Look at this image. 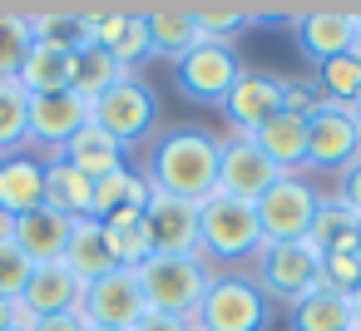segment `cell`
I'll return each mask as SVG.
<instances>
[{
    "label": "cell",
    "instance_id": "7",
    "mask_svg": "<svg viewBox=\"0 0 361 331\" xmlns=\"http://www.w3.org/2000/svg\"><path fill=\"white\" fill-rule=\"evenodd\" d=\"M317 203H322V188L307 178V173H282L252 208H257V227H262V242H297L312 232V218H317Z\"/></svg>",
    "mask_w": 361,
    "mask_h": 331
},
{
    "label": "cell",
    "instance_id": "19",
    "mask_svg": "<svg viewBox=\"0 0 361 331\" xmlns=\"http://www.w3.org/2000/svg\"><path fill=\"white\" fill-rule=\"evenodd\" d=\"M60 158L70 163V168H80L85 178H109V173H119V168H129V149L124 144H114L99 124H85L65 149H60Z\"/></svg>",
    "mask_w": 361,
    "mask_h": 331
},
{
    "label": "cell",
    "instance_id": "18",
    "mask_svg": "<svg viewBox=\"0 0 361 331\" xmlns=\"http://www.w3.org/2000/svg\"><path fill=\"white\" fill-rule=\"evenodd\" d=\"M20 301H25L35 316L80 311V301H85V282H80L65 262H45V267H35V272H30V282H25Z\"/></svg>",
    "mask_w": 361,
    "mask_h": 331
},
{
    "label": "cell",
    "instance_id": "30",
    "mask_svg": "<svg viewBox=\"0 0 361 331\" xmlns=\"http://www.w3.org/2000/svg\"><path fill=\"white\" fill-rule=\"evenodd\" d=\"M30 134V94L20 80H0V154H20Z\"/></svg>",
    "mask_w": 361,
    "mask_h": 331
},
{
    "label": "cell",
    "instance_id": "29",
    "mask_svg": "<svg viewBox=\"0 0 361 331\" xmlns=\"http://www.w3.org/2000/svg\"><path fill=\"white\" fill-rule=\"evenodd\" d=\"M104 242H109L114 267H144V262L154 257L144 213H119V218H109V223H104Z\"/></svg>",
    "mask_w": 361,
    "mask_h": 331
},
{
    "label": "cell",
    "instance_id": "37",
    "mask_svg": "<svg viewBox=\"0 0 361 331\" xmlns=\"http://www.w3.org/2000/svg\"><path fill=\"white\" fill-rule=\"evenodd\" d=\"M317 104H322L317 80H282V114H292V119H312Z\"/></svg>",
    "mask_w": 361,
    "mask_h": 331
},
{
    "label": "cell",
    "instance_id": "39",
    "mask_svg": "<svg viewBox=\"0 0 361 331\" xmlns=\"http://www.w3.org/2000/svg\"><path fill=\"white\" fill-rule=\"evenodd\" d=\"M134 331H198L188 316H169V311H144Z\"/></svg>",
    "mask_w": 361,
    "mask_h": 331
},
{
    "label": "cell",
    "instance_id": "28",
    "mask_svg": "<svg viewBox=\"0 0 361 331\" xmlns=\"http://www.w3.org/2000/svg\"><path fill=\"white\" fill-rule=\"evenodd\" d=\"M124 75H129V70H119L109 50H99V45H80V50H75V85H70V89H75L85 104H94V99H99L104 89H114Z\"/></svg>",
    "mask_w": 361,
    "mask_h": 331
},
{
    "label": "cell",
    "instance_id": "13",
    "mask_svg": "<svg viewBox=\"0 0 361 331\" xmlns=\"http://www.w3.org/2000/svg\"><path fill=\"white\" fill-rule=\"evenodd\" d=\"M292 35H297V50L312 65H326L336 55H351V45H356V11H346V6H302L297 20H292Z\"/></svg>",
    "mask_w": 361,
    "mask_h": 331
},
{
    "label": "cell",
    "instance_id": "5",
    "mask_svg": "<svg viewBox=\"0 0 361 331\" xmlns=\"http://www.w3.org/2000/svg\"><path fill=\"white\" fill-rule=\"evenodd\" d=\"M134 272H139L149 311H169V316H188V321H193V311H198V301L213 282V267L203 257H159L154 252Z\"/></svg>",
    "mask_w": 361,
    "mask_h": 331
},
{
    "label": "cell",
    "instance_id": "26",
    "mask_svg": "<svg viewBox=\"0 0 361 331\" xmlns=\"http://www.w3.org/2000/svg\"><path fill=\"white\" fill-rule=\"evenodd\" d=\"M60 262H65L80 282H94V277L114 272V257H109V242H104V223H99V218H80Z\"/></svg>",
    "mask_w": 361,
    "mask_h": 331
},
{
    "label": "cell",
    "instance_id": "46",
    "mask_svg": "<svg viewBox=\"0 0 361 331\" xmlns=\"http://www.w3.org/2000/svg\"><path fill=\"white\" fill-rule=\"evenodd\" d=\"M90 331H99V326H90Z\"/></svg>",
    "mask_w": 361,
    "mask_h": 331
},
{
    "label": "cell",
    "instance_id": "9",
    "mask_svg": "<svg viewBox=\"0 0 361 331\" xmlns=\"http://www.w3.org/2000/svg\"><path fill=\"white\" fill-rule=\"evenodd\" d=\"M144 311H149V301H144V287H139L134 267H114V272L85 282L80 316L90 326H99V331H134Z\"/></svg>",
    "mask_w": 361,
    "mask_h": 331
},
{
    "label": "cell",
    "instance_id": "4",
    "mask_svg": "<svg viewBox=\"0 0 361 331\" xmlns=\"http://www.w3.org/2000/svg\"><path fill=\"white\" fill-rule=\"evenodd\" d=\"M247 277L262 287V296L272 306H292L307 292H317V282H322V252L307 237H297V242H262L257 257L247 262Z\"/></svg>",
    "mask_w": 361,
    "mask_h": 331
},
{
    "label": "cell",
    "instance_id": "21",
    "mask_svg": "<svg viewBox=\"0 0 361 331\" xmlns=\"http://www.w3.org/2000/svg\"><path fill=\"white\" fill-rule=\"evenodd\" d=\"M45 208L65 213L70 223L90 218L94 213V178H85L65 158H45Z\"/></svg>",
    "mask_w": 361,
    "mask_h": 331
},
{
    "label": "cell",
    "instance_id": "45",
    "mask_svg": "<svg viewBox=\"0 0 361 331\" xmlns=\"http://www.w3.org/2000/svg\"><path fill=\"white\" fill-rule=\"evenodd\" d=\"M0 232H6V218H0Z\"/></svg>",
    "mask_w": 361,
    "mask_h": 331
},
{
    "label": "cell",
    "instance_id": "23",
    "mask_svg": "<svg viewBox=\"0 0 361 331\" xmlns=\"http://www.w3.org/2000/svg\"><path fill=\"white\" fill-rule=\"evenodd\" d=\"M307 242L326 257V252H346V247H361V213H351L336 193H322L317 203V218H312V232Z\"/></svg>",
    "mask_w": 361,
    "mask_h": 331
},
{
    "label": "cell",
    "instance_id": "25",
    "mask_svg": "<svg viewBox=\"0 0 361 331\" xmlns=\"http://www.w3.org/2000/svg\"><path fill=\"white\" fill-rule=\"evenodd\" d=\"M252 144H257L282 173H302V168H307V119L277 114L272 124H262V129L252 134Z\"/></svg>",
    "mask_w": 361,
    "mask_h": 331
},
{
    "label": "cell",
    "instance_id": "20",
    "mask_svg": "<svg viewBox=\"0 0 361 331\" xmlns=\"http://www.w3.org/2000/svg\"><path fill=\"white\" fill-rule=\"evenodd\" d=\"M144 25H149V45L159 60L178 65L203 35H198V20H193V6H154L144 11Z\"/></svg>",
    "mask_w": 361,
    "mask_h": 331
},
{
    "label": "cell",
    "instance_id": "22",
    "mask_svg": "<svg viewBox=\"0 0 361 331\" xmlns=\"http://www.w3.org/2000/svg\"><path fill=\"white\" fill-rule=\"evenodd\" d=\"M20 89L35 99V94H60L75 85V50H60V45H30L25 65H20Z\"/></svg>",
    "mask_w": 361,
    "mask_h": 331
},
{
    "label": "cell",
    "instance_id": "35",
    "mask_svg": "<svg viewBox=\"0 0 361 331\" xmlns=\"http://www.w3.org/2000/svg\"><path fill=\"white\" fill-rule=\"evenodd\" d=\"M317 287H326V292H336V296H351V292L361 287V247L326 252V257H322V282H317Z\"/></svg>",
    "mask_w": 361,
    "mask_h": 331
},
{
    "label": "cell",
    "instance_id": "32",
    "mask_svg": "<svg viewBox=\"0 0 361 331\" xmlns=\"http://www.w3.org/2000/svg\"><path fill=\"white\" fill-rule=\"evenodd\" d=\"M30 35H35V45H60V50L90 45L80 11H30Z\"/></svg>",
    "mask_w": 361,
    "mask_h": 331
},
{
    "label": "cell",
    "instance_id": "36",
    "mask_svg": "<svg viewBox=\"0 0 361 331\" xmlns=\"http://www.w3.org/2000/svg\"><path fill=\"white\" fill-rule=\"evenodd\" d=\"M30 272H35V262L0 232V301H20V292H25V282H30Z\"/></svg>",
    "mask_w": 361,
    "mask_h": 331
},
{
    "label": "cell",
    "instance_id": "40",
    "mask_svg": "<svg viewBox=\"0 0 361 331\" xmlns=\"http://www.w3.org/2000/svg\"><path fill=\"white\" fill-rule=\"evenodd\" d=\"M35 331H90V321L80 311H60V316H40Z\"/></svg>",
    "mask_w": 361,
    "mask_h": 331
},
{
    "label": "cell",
    "instance_id": "12",
    "mask_svg": "<svg viewBox=\"0 0 361 331\" xmlns=\"http://www.w3.org/2000/svg\"><path fill=\"white\" fill-rule=\"evenodd\" d=\"M90 124V104L75 94V89H60V94H35L30 99V134H25V149H40V158H60V149Z\"/></svg>",
    "mask_w": 361,
    "mask_h": 331
},
{
    "label": "cell",
    "instance_id": "16",
    "mask_svg": "<svg viewBox=\"0 0 361 331\" xmlns=\"http://www.w3.org/2000/svg\"><path fill=\"white\" fill-rule=\"evenodd\" d=\"M70 232H75V223L65 218V213H55V208H35V213H20V218H6V237L35 262V267H45V262H60L65 257V247H70Z\"/></svg>",
    "mask_w": 361,
    "mask_h": 331
},
{
    "label": "cell",
    "instance_id": "17",
    "mask_svg": "<svg viewBox=\"0 0 361 331\" xmlns=\"http://www.w3.org/2000/svg\"><path fill=\"white\" fill-rule=\"evenodd\" d=\"M45 203V158L0 154V218H20Z\"/></svg>",
    "mask_w": 361,
    "mask_h": 331
},
{
    "label": "cell",
    "instance_id": "31",
    "mask_svg": "<svg viewBox=\"0 0 361 331\" xmlns=\"http://www.w3.org/2000/svg\"><path fill=\"white\" fill-rule=\"evenodd\" d=\"M312 80H317V89H322V99L336 104V109H351V104L361 99V60H356V55H336V60L317 65Z\"/></svg>",
    "mask_w": 361,
    "mask_h": 331
},
{
    "label": "cell",
    "instance_id": "14",
    "mask_svg": "<svg viewBox=\"0 0 361 331\" xmlns=\"http://www.w3.org/2000/svg\"><path fill=\"white\" fill-rule=\"evenodd\" d=\"M282 178V168L252 144V139H238L228 134L223 139V158H218V193L238 198V203H257L272 183Z\"/></svg>",
    "mask_w": 361,
    "mask_h": 331
},
{
    "label": "cell",
    "instance_id": "38",
    "mask_svg": "<svg viewBox=\"0 0 361 331\" xmlns=\"http://www.w3.org/2000/svg\"><path fill=\"white\" fill-rule=\"evenodd\" d=\"M336 198H341L351 213H361V158H356V163L336 178Z\"/></svg>",
    "mask_w": 361,
    "mask_h": 331
},
{
    "label": "cell",
    "instance_id": "2",
    "mask_svg": "<svg viewBox=\"0 0 361 331\" xmlns=\"http://www.w3.org/2000/svg\"><path fill=\"white\" fill-rule=\"evenodd\" d=\"M262 247V227H257V208L238 203L228 193H213L198 203V252L213 272H238L257 257Z\"/></svg>",
    "mask_w": 361,
    "mask_h": 331
},
{
    "label": "cell",
    "instance_id": "8",
    "mask_svg": "<svg viewBox=\"0 0 361 331\" xmlns=\"http://www.w3.org/2000/svg\"><path fill=\"white\" fill-rule=\"evenodd\" d=\"M243 70H247V65L238 60L233 45L198 40V45L173 65V85H178L183 99H193V104H203V109H223V99H228V89L238 85Z\"/></svg>",
    "mask_w": 361,
    "mask_h": 331
},
{
    "label": "cell",
    "instance_id": "24",
    "mask_svg": "<svg viewBox=\"0 0 361 331\" xmlns=\"http://www.w3.org/2000/svg\"><path fill=\"white\" fill-rule=\"evenodd\" d=\"M149 178H144V168H119V173H109V178H99L94 183V213L90 218H99V223H109V218H119V213H144L149 208Z\"/></svg>",
    "mask_w": 361,
    "mask_h": 331
},
{
    "label": "cell",
    "instance_id": "44",
    "mask_svg": "<svg viewBox=\"0 0 361 331\" xmlns=\"http://www.w3.org/2000/svg\"><path fill=\"white\" fill-rule=\"evenodd\" d=\"M351 55L361 60V11H356V45H351Z\"/></svg>",
    "mask_w": 361,
    "mask_h": 331
},
{
    "label": "cell",
    "instance_id": "6",
    "mask_svg": "<svg viewBox=\"0 0 361 331\" xmlns=\"http://www.w3.org/2000/svg\"><path fill=\"white\" fill-rule=\"evenodd\" d=\"M90 124H99L114 144L139 149L154 129H159V94L149 89L144 75H124L114 89H104L90 104Z\"/></svg>",
    "mask_w": 361,
    "mask_h": 331
},
{
    "label": "cell",
    "instance_id": "41",
    "mask_svg": "<svg viewBox=\"0 0 361 331\" xmlns=\"http://www.w3.org/2000/svg\"><path fill=\"white\" fill-rule=\"evenodd\" d=\"M346 301H351V321H356V331H361V287H356Z\"/></svg>",
    "mask_w": 361,
    "mask_h": 331
},
{
    "label": "cell",
    "instance_id": "1",
    "mask_svg": "<svg viewBox=\"0 0 361 331\" xmlns=\"http://www.w3.org/2000/svg\"><path fill=\"white\" fill-rule=\"evenodd\" d=\"M218 158H223L218 134H208L198 124H178V129L154 139V149L144 158V178H149L154 193L203 203V198L218 193Z\"/></svg>",
    "mask_w": 361,
    "mask_h": 331
},
{
    "label": "cell",
    "instance_id": "3",
    "mask_svg": "<svg viewBox=\"0 0 361 331\" xmlns=\"http://www.w3.org/2000/svg\"><path fill=\"white\" fill-rule=\"evenodd\" d=\"M272 311L277 306L262 296V287L247 272H213V282L193 311V326L198 331H267Z\"/></svg>",
    "mask_w": 361,
    "mask_h": 331
},
{
    "label": "cell",
    "instance_id": "27",
    "mask_svg": "<svg viewBox=\"0 0 361 331\" xmlns=\"http://www.w3.org/2000/svg\"><path fill=\"white\" fill-rule=\"evenodd\" d=\"M287 316H292V331H356L351 301L336 296V292H326V287H317L302 301H292Z\"/></svg>",
    "mask_w": 361,
    "mask_h": 331
},
{
    "label": "cell",
    "instance_id": "11",
    "mask_svg": "<svg viewBox=\"0 0 361 331\" xmlns=\"http://www.w3.org/2000/svg\"><path fill=\"white\" fill-rule=\"evenodd\" d=\"M282 114V75H267V70H243L238 85L228 89L223 99V119H228V134L238 139H252L262 124H272Z\"/></svg>",
    "mask_w": 361,
    "mask_h": 331
},
{
    "label": "cell",
    "instance_id": "42",
    "mask_svg": "<svg viewBox=\"0 0 361 331\" xmlns=\"http://www.w3.org/2000/svg\"><path fill=\"white\" fill-rule=\"evenodd\" d=\"M0 331H11V301H0Z\"/></svg>",
    "mask_w": 361,
    "mask_h": 331
},
{
    "label": "cell",
    "instance_id": "15",
    "mask_svg": "<svg viewBox=\"0 0 361 331\" xmlns=\"http://www.w3.org/2000/svg\"><path fill=\"white\" fill-rule=\"evenodd\" d=\"M144 227H149V242H154L159 257H203L198 252V203L149 193Z\"/></svg>",
    "mask_w": 361,
    "mask_h": 331
},
{
    "label": "cell",
    "instance_id": "47",
    "mask_svg": "<svg viewBox=\"0 0 361 331\" xmlns=\"http://www.w3.org/2000/svg\"><path fill=\"white\" fill-rule=\"evenodd\" d=\"M11 331H16V326H11Z\"/></svg>",
    "mask_w": 361,
    "mask_h": 331
},
{
    "label": "cell",
    "instance_id": "10",
    "mask_svg": "<svg viewBox=\"0 0 361 331\" xmlns=\"http://www.w3.org/2000/svg\"><path fill=\"white\" fill-rule=\"evenodd\" d=\"M356 158H361V134H356L351 114L322 99V104H317V114L307 119V168H302V173L341 178Z\"/></svg>",
    "mask_w": 361,
    "mask_h": 331
},
{
    "label": "cell",
    "instance_id": "33",
    "mask_svg": "<svg viewBox=\"0 0 361 331\" xmlns=\"http://www.w3.org/2000/svg\"><path fill=\"white\" fill-rule=\"evenodd\" d=\"M30 15L25 11H0V80H16L25 55H30Z\"/></svg>",
    "mask_w": 361,
    "mask_h": 331
},
{
    "label": "cell",
    "instance_id": "34",
    "mask_svg": "<svg viewBox=\"0 0 361 331\" xmlns=\"http://www.w3.org/2000/svg\"><path fill=\"white\" fill-rule=\"evenodd\" d=\"M193 20H198V35L203 40L233 45V35L243 25H252V11L247 6H193Z\"/></svg>",
    "mask_w": 361,
    "mask_h": 331
},
{
    "label": "cell",
    "instance_id": "43",
    "mask_svg": "<svg viewBox=\"0 0 361 331\" xmlns=\"http://www.w3.org/2000/svg\"><path fill=\"white\" fill-rule=\"evenodd\" d=\"M346 114H351V124H356V134H361V99H356V104H351Z\"/></svg>",
    "mask_w": 361,
    "mask_h": 331
}]
</instances>
